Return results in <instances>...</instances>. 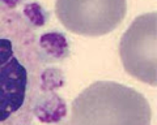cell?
<instances>
[{
  "label": "cell",
  "instance_id": "1",
  "mask_svg": "<svg viewBox=\"0 0 157 125\" xmlns=\"http://www.w3.org/2000/svg\"><path fill=\"white\" fill-rule=\"evenodd\" d=\"M46 64L32 22L0 2V125H34L46 100Z\"/></svg>",
  "mask_w": 157,
  "mask_h": 125
},
{
  "label": "cell",
  "instance_id": "2",
  "mask_svg": "<svg viewBox=\"0 0 157 125\" xmlns=\"http://www.w3.org/2000/svg\"><path fill=\"white\" fill-rule=\"evenodd\" d=\"M149 102L137 90L114 81H97L73 99L62 125H151Z\"/></svg>",
  "mask_w": 157,
  "mask_h": 125
},
{
  "label": "cell",
  "instance_id": "3",
  "mask_svg": "<svg viewBox=\"0 0 157 125\" xmlns=\"http://www.w3.org/2000/svg\"><path fill=\"white\" fill-rule=\"evenodd\" d=\"M127 0H55V14L70 33L102 37L124 20Z\"/></svg>",
  "mask_w": 157,
  "mask_h": 125
},
{
  "label": "cell",
  "instance_id": "4",
  "mask_svg": "<svg viewBox=\"0 0 157 125\" xmlns=\"http://www.w3.org/2000/svg\"><path fill=\"white\" fill-rule=\"evenodd\" d=\"M156 26V12L137 16L119 42V56L124 70L151 86H156L157 82Z\"/></svg>",
  "mask_w": 157,
  "mask_h": 125
}]
</instances>
